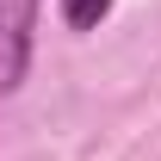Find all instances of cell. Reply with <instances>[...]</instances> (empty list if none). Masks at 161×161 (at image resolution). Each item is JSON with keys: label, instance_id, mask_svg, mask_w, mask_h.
Here are the masks:
<instances>
[{"label": "cell", "instance_id": "1", "mask_svg": "<svg viewBox=\"0 0 161 161\" xmlns=\"http://www.w3.org/2000/svg\"><path fill=\"white\" fill-rule=\"evenodd\" d=\"M37 6L43 0H0V99H13L31 75L37 50Z\"/></svg>", "mask_w": 161, "mask_h": 161}, {"label": "cell", "instance_id": "2", "mask_svg": "<svg viewBox=\"0 0 161 161\" xmlns=\"http://www.w3.org/2000/svg\"><path fill=\"white\" fill-rule=\"evenodd\" d=\"M62 6V25L68 31H93V25H105V13H112V0H56Z\"/></svg>", "mask_w": 161, "mask_h": 161}]
</instances>
